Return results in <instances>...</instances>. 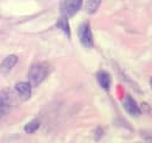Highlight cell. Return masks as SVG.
<instances>
[{
	"label": "cell",
	"mask_w": 152,
	"mask_h": 143,
	"mask_svg": "<svg viewBox=\"0 0 152 143\" xmlns=\"http://www.w3.org/2000/svg\"><path fill=\"white\" fill-rule=\"evenodd\" d=\"M49 74V68L45 63H36L32 64L28 70V82L31 86H38L42 83Z\"/></svg>",
	"instance_id": "6da1fadb"
},
{
	"label": "cell",
	"mask_w": 152,
	"mask_h": 143,
	"mask_svg": "<svg viewBox=\"0 0 152 143\" xmlns=\"http://www.w3.org/2000/svg\"><path fill=\"white\" fill-rule=\"evenodd\" d=\"M82 1L83 0H63L61 4V13L63 17L70 18L72 15H75L81 6H82Z\"/></svg>",
	"instance_id": "7a4b0ae2"
},
{
	"label": "cell",
	"mask_w": 152,
	"mask_h": 143,
	"mask_svg": "<svg viewBox=\"0 0 152 143\" xmlns=\"http://www.w3.org/2000/svg\"><path fill=\"white\" fill-rule=\"evenodd\" d=\"M78 37L80 41L82 43L83 46L86 48H93L94 45V39H93V33H91V29L88 21L83 23L80 29H78Z\"/></svg>",
	"instance_id": "3957f363"
},
{
	"label": "cell",
	"mask_w": 152,
	"mask_h": 143,
	"mask_svg": "<svg viewBox=\"0 0 152 143\" xmlns=\"http://www.w3.org/2000/svg\"><path fill=\"white\" fill-rule=\"evenodd\" d=\"M11 100H12V97H11L10 89H2L0 92V119L8 113L11 107Z\"/></svg>",
	"instance_id": "277c9868"
},
{
	"label": "cell",
	"mask_w": 152,
	"mask_h": 143,
	"mask_svg": "<svg viewBox=\"0 0 152 143\" xmlns=\"http://www.w3.org/2000/svg\"><path fill=\"white\" fill-rule=\"evenodd\" d=\"M15 91L17 93L19 94V97L21 98V100H27L31 98V94H32V86L30 82H26V81H21V82H18L15 85Z\"/></svg>",
	"instance_id": "5b68a950"
},
{
	"label": "cell",
	"mask_w": 152,
	"mask_h": 143,
	"mask_svg": "<svg viewBox=\"0 0 152 143\" xmlns=\"http://www.w3.org/2000/svg\"><path fill=\"white\" fill-rule=\"evenodd\" d=\"M18 62V57L15 55H8L6 58L2 60V62L0 63V72L2 74H8L17 64Z\"/></svg>",
	"instance_id": "8992f818"
},
{
	"label": "cell",
	"mask_w": 152,
	"mask_h": 143,
	"mask_svg": "<svg viewBox=\"0 0 152 143\" xmlns=\"http://www.w3.org/2000/svg\"><path fill=\"white\" fill-rule=\"evenodd\" d=\"M124 107L131 116H139L141 113L139 106L137 105L135 100L131 95H126L124 99Z\"/></svg>",
	"instance_id": "52a82bcc"
},
{
	"label": "cell",
	"mask_w": 152,
	"mask_h": 143,
	"mask_svg": "<svg viewBox=\"0 0 152 143\" xmlns=\"http://www.w3.org/2000/svg\"><path fill=\"white\" fill-rule=\"evenodd\" d=\"M96 79H97V82H99V85L101 86L102 89H104V91L109 89V87H110V76L107 72L100 70L96 74Z\"/></svg>",
	"instance_id": "ba28073f"
},
{
	"label": "cell",
	"mask_w": 152,
	"mask_h": 143,
	"mask_svg": "<svg viewBox=\"0 0 152 143\" xmlns=\"http://www.w3.org/2000/svg\"><path fill=\"white\" fill-rule=\"evenodd\" d=\"M56 26L58 29H61L68 37H70V26H69V23H68V18L66 17H61L58 19V21L56 23Z\"/></svg>",
	"instance_id": "9c48e42d"
},
{
	"label": "cell",
	"mask_w": 152,
	"mask_h": 143,
	"mask_svg": "<svg viewBox=\"0 0 152 143\" xmlns=\"http://www.w3.org/2000/svg\"><path fill=\"white\" fill-rule=\"evenodd\" d=\"M101 2H102V0H87V2H86V11L89 14H94L99 10Z\"/></svg>",
	"instance_id": "30bf717a"
},
{
	"label": "cell",
	"mask_w": 152,
	"mask_h": 143,
	"mask_svg": "<svg viewBox=\"0 0 152 143\" xmlns=\"http://www.w3.org/2000/svg\"><path fill=\"white\" fill-rule=\"evenodd\" d=\"M39 126H40V122L38 119H33V120H31L30 123H27L25 125L24 130H25L26 133H33L39 129Z\"/></svg>",
	"instance_id": "8fae6325"
},
{
	"label": "cell",
	"mask_w": 152,
	"mask_h": 143,
	"mask_svg": "<svg viewBox=\"0 0 152 143\" xmlns=\"http://www.w3.org/2000/svg\"><path fill=\"white\" fill-rule=\"evenodd\" d=\"M150 85H151V88H152V77L150 79Z\"/></svg>",
	"instance_id": "7c38bea8"
}]
</instances>
